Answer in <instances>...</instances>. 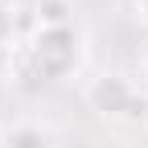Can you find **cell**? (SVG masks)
<instances>
[{"label":"cell","mask_w":148,"mask_h":148,"mask_svg":"<svg viewBox=\"0 0 148 148\" xmlns=\"http://www.w3.org/2000/svg\"><path fill=\"white\" fill-rule=\"evenodd\" d=\"M82 62V33L74 25H37L21 45L8 53V70L29 82H62Z\"/></svg>","instance_id":"6da1fadb"},{"label":"cell","mask_w":148,"mask_h":148,"mask_svg":"<svg viewBox=\"0 0 148 148\" xmlns=\"http://www.w3.org/2000/svg\"><path fill=\"white\" fill-rule=\"evenodd\" d=\"M82 99L107 123H127V127L132 123H148V90L136 78L119 74V70H103L99 78H90Z\"/></svg>","instance_id":"7a4b0ae2"},{"label":"cell","mask_w":148,"mask_h":148,"mask_svg":"<svg viewBox=\"0 0 148 148\" xmlns=\"http://www.w3.org/2000/svg\"><path fill=\"white\" fill-rule=\"evenodd\" d=\"M0 148H53V132L37 119H12L0 132Z\"/></svg>","instance_id":"3957f363"},{"label":"cell","mask_w":148,"mask_h":148,"mask_svg":"<svg viewBox=\"0 0 148 148\" xmlns=\"http://www.w3.org/2000/svg\"><path fill=\"white\" fill-rule=\"evenodd\" d=\"M16 49V12L0 0V53H12Z\"/></svg>","instance_id":"277c9868"},{"label":"cell","mask_w":148,"mask_h":148,"mask_svg":"<svg viewBox=\"0 0 148 148\" xmlns=\"http://www.w3.org/2000/svg\"><path fill=\"white\" fill-rule=\"evenodd\" d=\"M132 8H136V16L148 25V0H132Z\"/></svg>","instance_id":"5b68a950"},{"label":"cell","mask_w":148,"mask_h":148,"mask_svg":"<svg viewBox=\"0 0 148 148\" xmlns=\"http://www.w3.org/2000/svg\"><path fill=\"white\" fill-rule=\"evenodd\" d=\"M144 82H148V58H144Z\"/></svg>","instance_id":"8992f818"},{"label":"cell","mask_w":148,"mask_h":148,"mask_svg":"<svg viewBox=\"0 0 148 148\" xmlns=\"http://www.w3.org/2000/svg\"><path fill=\"white\" fill-rule=\"evenodd\" d=\"M144 127H148V123H144Z\"/></svg>","instance_id":"52a82bcc"}]
</instances>
